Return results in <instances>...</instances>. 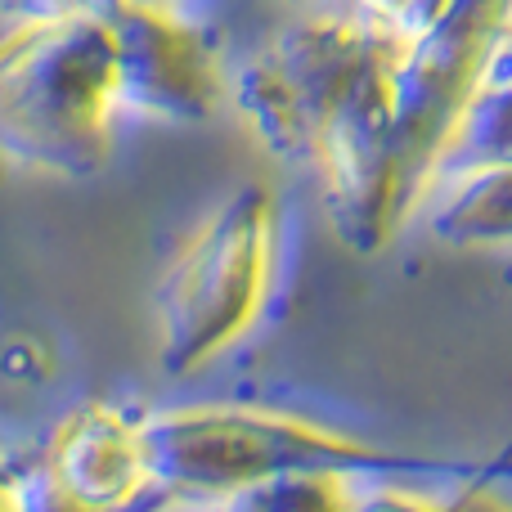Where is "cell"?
I'll list each match as a JSON object with an SVG mask.
<instances>
[{"label":"cell","mask_w":512,"mask_h":512,"mask_svg":"<svg viewBox=\"0 0 512 512\" xmlns=\"http://www.w3.org/2000/svg\"><path fill=\"white\" fill-rule=\"evenodd\" d=\"M122 113L104 9H59L0 36V149L59 176L99 167Z\"/></svg>","instance_id":"1"},{"label":"cell","mask_w":512,"mask_h":512,"mask_svg":"<svg viewBox=\"0 0 512 512\" xmlns=\"http://www.w3.org/2000/svg\"><path fill=\"white\" fill-rule=\"evenodd\" d=\"M265 207L239 198L189 239L158 283L167 369H194L248 328L265 283Z\"/></svg>","instance_id":"2"},{"label":"cell","mask_w":512,"mask_h":512,"mask_svg":"<svg viewBox=\"0 0 512 512\" xmlns=\"http://www.w3.org/2000/svg\"><path fill=\"white\" fill-rule=\"evenodd\" d=\"M108 41H113L117 90L122 108H140L153 117L203 113L212 99V63L198 32H189L167 9H104Z\"/></svg>","instance_id":"3"},{"label":"cell","mask_w":512,"mask_h":512,"mask_svg":"<svg viewBox=\"0 0 512 512\" xmlns=\"http://www.w3.org/2000/svg\"><path fill=\"white\" fill-rule=\"evenodd\" d=\"M41 468L95 512H126L153 486L144 423L113 405H81L45 441Z\"/></svg>","instance_id":"4"},{"label":"cell","mask_w":512,"mask_h":512,"mask_svg":"<svg viewBox=\"0 0 512 512\" xmlns=\"http://www.w3.org/2000/svg\"><path fill=\"white\" fill-rule=\"evenodd\" d=\"M0 512H14V499H9V472H0Z\"/></svg>","instance_id":"5"}]
</instances>
